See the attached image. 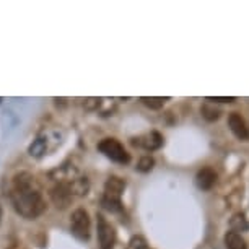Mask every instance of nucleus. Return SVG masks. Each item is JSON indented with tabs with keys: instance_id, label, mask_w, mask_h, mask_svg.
Instances as JSON below:
<instances>
[{
	"instance_id": "6",
	"label": "nucleus",
	"mask_w": 249,
	"mask_h": 249,
	"mask_svg": "<svg viewBox=\"0 0 249 249\" xmlns=\"http://www.w3.org/2000/svg\"><path fill=\"white\" fill-rule=\"evenodd\" d=\"M96 231H98V243H100V249H114L116 243V231L111 227V223L106 222L103 215L96 217Z\"/></svg>"
},
{
	"instance_id": "18",
	"label": "nucleus",
	"mask_w": 249,
	"mask_h": 249,
	"mask_svg": "<svg viewBox=\"0 0 249 249\" xmlns=\"http://www.w3.org/2000/svg\"><path fill=\"white\" fill-rule=\"evenodd\" d=\"M2 215H3V212H2V205H0V222H2Z\"/></svg>"
},
{
	"instance_id": "8",
	"label": "nucleus",
	"mask_w": 249,
	"mask_h": 249,
	"mask_svg": "<svg viewBox=\"0 0 249 249\" xmlns=\"http://www.w3.org/2000/svg\"><path fill=\"white\" fill-rule=\"evenodd\" d=\"M132 143L135 145V147H142L145 150L153 152V150H158L163 145V137H161V134H158V132H155V130H153V132L145 134V135H142V137H139V139H134Z\"/></svg>"
},
{
	"instance_id": "4",
	"label": "nucleus",
	"mask_w": 249,
	"mask_h": 249,
	"mask_svg": "<svg viewBox=\"0 0 249 249\" xmlns=\"http://www.w3.org/2000/svg\"><path fill=\"white\" fill-rule=\"evenodd\" d=\"M90 217L85 209H77L73 210L72 217H70V228L75 238H78L80 241H88L90 238Z\"/></svg>"
},
{
	"instance_id": "16",
	"label": "nucleus",
	"mask_w": 249,
	"mask_h": 249,
	"mask_svg": "<svg viewBox=\"0 0 249 249\" xmlns=\"http://www.w3.org/2000/svg\"><path fill=\"white\" fill-rule=\"evenodd\" d=\"M127 249H148V244L142 236H134L127 244Z\"/></svg>"
},
{
	"instance_id": "2",
	"label": "nucleus",
	"mask_w": 249,
	"mask_h": 249,
	"mask_svg": "<svg viewBox=\"0 0 249 249\" xmlns=\"http://www.w3.org/2000/svg\"><path fill=\"white\" fill-rule=\"evenodd\" d=\"M125 189V181L117 176H111L105 184V194H103L101 204L109 212H119L122 210V192Z\"/></svg>"
},
{
	"instance_id": "5",
	"label": "nucleus",
	"mask_w": 249,
	"mask_h": 249,
	"mask_svg": "<svg viewBox=\"0 0 249 249\" xmlns=\"http://www.w3.org/2000/svg\"><path fill=\"white\" fill-rule=\"evenodd\" d=\"M49 197H51V200H53V204L57 207L59 210H65L70 204H72L73 192L67 182H55V186L51 187Z\"/></svg>"
},
{
	"instance_id": "12",
	"label": "nucleus",
	"mask_w": 249,
	"mask_h": 249,
	"mask_svg": "<svg viewBox=\"0 0 249 249\" xmlns=\"http://www.w3.org/2000/svg\"><path fill=\"white\" fill-rule=\"evenodd\" d=\"M230 227L233 228V231H246L249 228V225L243 213H234L231 220H230Z\"/></svg>"
},
{
	"instance_id": "3",
	"label": "nucleus",
	"mask_w": 249,
	"mask_h": 249,
	"mask_svg": "<svg viewBox=\"0 0 249 249\" xmlns=\"http://www.w3.org/2000/svg\"><path fill=\"white\" fill-rule=\"evenodd\" d=\"M98 150L101 153H105L107 158L112 160L116 163H121V164H125L130 161V155L125 152L124 145H122L119 140L116 139H105L98 143Z\"/></svg>"
},
{
	"instance_id": "17",
	"label": "nucleus",
	"mask_w": 249,
	"mask_h": 249,
	"mask_svg": "<svg viewBox=\"0 0 249 249\" xmlns=\"http://www.w3.org/2000/svg\"><path fill=\"white\" fill-rule=\"evenodd\" d=\"M205 100L209 103H233V101H236V98H233V96H228V98H225V96H207Z\"/></svg>"
},
{
	"instance_id": "11",
	"label": "nucleus",
	"mask_w": 249,
	"mask_h": 249,
	"mask_svg": "<svg viewBox=\"0 0 249 249\" xmlns=\"http://www.w3.org/2000/svg\"><path fill=\"white\" fill-rule=\"evenodd\" d=\"M200 112H202V117H204L205 121H209V122L217 121L220 117V114H222L220 107L215 106V103H209V101H207L205 105H202Z\"/></svg>"
},
{
	"instance_id": "9",
	"label": "nucleus",
	"mask_w": 249,
	"mask_h": 249,
	"mask_svg": "<svg viewBox=\"0 0 249 249\" xmlns=\"http://www.w3.org/2000/svg\"><path fill=\"white\" fill-rule=\"evenodd\" d=\"M217 179H218V176L212 168H202L196 176V184L202 191H210L217 184Z\"/></svg>"
},
{
	"instance_id": "10",
	"label": "nucleus",
	"mask_w": 249,
	"mask_h": 249,
	"mask_svg": "<svg viewBox=\"0 0 249 249\" xmlns=\"http://www.w3.org/2000/svg\"><path fill=\"white\" fill-rule=\"evenodd\" d=\"M225 246L227 249H248L246 239L236 231H228L225 234Z\"/></svg>"
},
{
	"instance_id": "1",
	"label": "nucleus",
	"mask_w": 249,
	"mask_h": 249,
	"mask_svg": "<svg viewBox=\"0 0 249 249\" xmlns=\"http://www.w3.org/2000/svg\"><path fill=\"white\" fill-rule=\"evenodd\" d=\"M10 199L17 212L28 220L39 217L46 210V202L36 184L35 176L28 171L17 173L13 176Z\"/></svg>"
},
{
	"instance_id": "13",
	"label": "nucleus",
	"mask_w": 249,
	"mask_h": 249,
	"mask_svg": "<svg viewBox=\"0 0 249 249\" xmlns=\"http://www.w3.org/2000/svg\"><path fill=\"white\" fill-rule=\"evenodd\" d=\"M46 147H48V140L43 139V137L36 139L35 142L30 145V155L31 157H36V158L41 157V155H44Z\"/></svg>"
},
{
	"instance_id": "15",
	"label": "nucleus",
	"mask_w": 249,
	"mask_h": 249,
	"mask_svg": "<svg viewBox=\"0 0 249 249\" xmlns=\"http://www.w3.org/2000/svg\"><path fill=\"white\" fill-rule=\"evenodd\" d=\"M155 166V160L150 157V155H145V157H142L139 160V164H137V170L140 173H148L152 171Z\"/></svg>"
},
{
	"instance_id": "14",
	"label": "nucleus",
	"mask_w": 249,
	"mask_h": 249,
	"mask_svg": "<svg viewBox=\"0 0 249 249\" xmlns=\"http://www.w3.org/2000/svg\"><path fill=\"white\" fill-rule=\"evenodd\" d=\"M140 101L143 103L145 106H148L150 109H160L163 107L164 101H168V98H161V96H142Z\"/></svg>"
},
{
	"instance_id": "7",
	"label": "nucleus",
	"mask_w": 249,
	"mask_h": 249,
	"mask_svg": "<svg viewBox=\"0 0 249 249\" xmlns=\"http://www.w3.org/2000/svg\"><path fill=\"white\" fill-rule=\"evenodd\" d=\"M228 125H230V130L234 134V137L243 140V142H246L249 140V129L246 125V122L241 117V114H238V112H231V114L228 116Z\"/></svg>"
}]
</instances>
